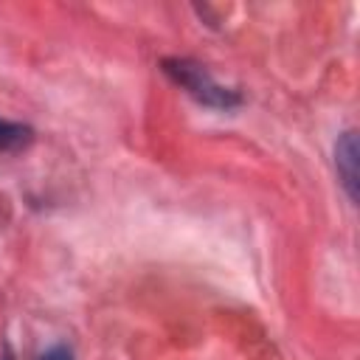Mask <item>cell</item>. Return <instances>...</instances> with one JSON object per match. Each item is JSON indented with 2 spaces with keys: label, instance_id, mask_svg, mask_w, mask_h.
<instances>
[{
  "label": "cell",
  "instance_id": "cell-2",
  "mask_svg": "<svg viewBox=\"0 0 360 360\" xmlns=\"http://www.w3.org/2000/svg\"><path fill=\"white\" fill-rule=\"evenodd\" d=\"M354 155H357V146H354V132H346L343 141L338 143L335 149V158H338V166H340V174H343V183L349 188V197L354 200L357 191H354V183H357V172H354Z\"/></svg>",
  "mask_w": 360,
  "mask_h": 360
},
{
  "label": "cell",
  "instance_id": "cell-1",
  "mask_svg": "<svg viewBox=\"0 0 360 360\" xmlns=\"http://www.w3.org/2000/svg\"><path fill=\"white\" fill-rule=\"evenodd\" d=\"M163 70L177 82L183 84L194 98L205 101V104H214V107H233L239 104V96L219 87L200 65H191L186 59H174V62H163Z\"/></svg>",
  "mask_w": 360,
  "mask_h": 360
},
{
  "label": "cell",
  "instance_id": "cell-3",
  "mask_svg": "<svg viewBox=\"0 0 360 360\" xmlns=\"http://www.w3.org/2000/svg\"><path fill=\"white\" fill-rule=\"evenodd\" d=\"M31 138H34L31 127L14 124V121H0V152H17V149L28 146Z\"/></svg>",
  "mask_w": 360,
  "mask_h": 360
},
{
  "label": "cell",
  "instance_id": "cell-4",
  "mask_svg": "<svg viewBox=\"0 0 360 360\" xmlns=\"http://www.w3.org/2000/svg\"><path fill=\"white\" fill-rule=\"evenodd\" d=\"M39 360H73V354H70V349H65V346H53V349H48Z\"/></svg>",
  "mask_w": 360,
  "mask_h": 360
}]
</instances>
